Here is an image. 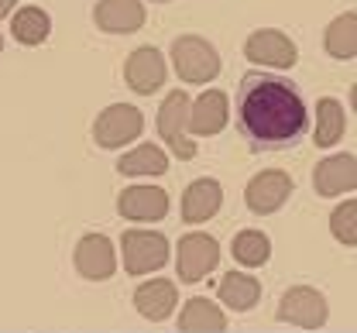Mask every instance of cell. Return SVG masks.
I'll list each match as a JSON object with an SVG mask.
<instances>
[{"label": "cell", "instance_id": "6da1fadb", "mask_svg": "<svg viewBox=\"0 0 357 333\" xmlns=\"http://www.w3.org/2000/svg\"><path fill=\"white\" fill-rule=\"evenodd\" d=\"M310 110L296 83L268 72H248L237 90V127L255 148H292L306 134Z\"/></svg>", "mask_w": 357, "mask_h": 333}, {"label": "cell", "instance_id": "7a4b0ae2", "mask_svg": "<svg viewBox=\"0 0 357 333\" xmlns=\"http://www.w3.org/2000/svg\"><path fill=\"white\" fill-rule=\"evenodd\" d=\"M172 69L182 83H213L220 76V52L199 35H178L172 42Z\"/></svg>", "mask_w": 357, "mask_h": 333}, {"label": "cell", "instance_id": "3957f363", "mask_svg": "<svg viewBox=\"0 0 357 333\" xmlns=\"http://www.w3.org/2000/svg\"><path fill=\"white\" fill-rule=\"evenodd\" d=\"M141 131H144V114L137 107H131V103H110L93 121V141L100 148H107V151L137 141Z\"/></svg>", "mask_w": 357, "mask_h": 333}, {"label": "cell", "instance_id": "277c9868", "mask_svg": "<svg viewBox=\"0 0 357 333\" xmlns=\"http://www.w3.org/2000/svg\"><path fill=\"white\" fill-rule=\"evenodd\" d=\"M185 117H189V93L172 90L158 107V134H162V144L172 148L178 162L196 158V141L185 134Z\"/></svg>", "mask_w": 357, "mask_h": 333}, {"label": "cell", "instance_id": "5b68a950", "mask_svg": "<svg viewBox=\"0 0 357 333\" xmlns=\"http://www.w3.org/2000/svg\"><path fill=\"white\" fill-rule=\"evenodd\" d=\"M244 55H248V62L265 65V69H292L299 62L296 42L285 31H278V28H258V31H251L248 42H244Z\"/></svg>", "mask_w": 357, "mask_h": 333}, {"label": "cell", "instance_id": "8992f818", "mask_svg": "<svg viewBox=\"0 0 357 333\" xmlns=\"http://www.w3.org/2000/svg\"><path fill=\"white\" fill-rule=\"evenodd\" d=\"M165 76H169V65H165V55L151 45L134 48L124 62V79L137 96H151L165 86Z\"/></svg>", "mask_w": 357, "mask_h": 333}, {"label": "cell", "instance_id": "52a82bcc", "mask_svg": "<svg viewBox=\"0 0 357 333\" xmlns=\"http://www.w3.org/2000/svg\"><path fill=\"white\" fill-rule=\"evenodd\" d=\"M230 121V100L223 90H206L196 100H189V117H185V134L192 138H213L220 134Z\"/></svg>", "mask_w": 357, "mask_h": 333}, {"label": "cell", "instance_id": "ba28073f", "mask_svg": "<svg viewBox=\"0 0 357 333\" xmlns=\"http://www.w3.org/2000/svg\"><path fill=\"white\" fill-rule=\"evenodd\" d=\"M289 192H292L289 172H282V169H265V172H258V176L248 183L244 199H248V206H251L255 213H275V210L289 199Z\"/></svg>", "mask_w": 357, "mask_h": 333}, {"label": "cell", "instance_id": "9c48e42d", "mask_svg": "<svg viewBox=\"0 0 357 333\" xmlns=\"http://www.w3.org/2000/svg\"><path fill=\"white\" fill-rule=\"evenodd\" d=\"M312 186H316L319 196L351 192L357 186V158L351 151H344V155H330V158L316 162V169H312Z\"/></svg>", "mask_w": 357, "mask_h": 333}, {"label": "cell", "instance_id": "30bf717a", "mask_svg": "<svg viewBox=\"0 0 357 333\" xmlns=\"http://www.w3.org/2000/svg\"><path fill=\"white\" fill-rule=\"evenodd\" d=\"M93 21L107 35H131L144 28V3L141 0H100L93 7Z\"/></svg>", "mask_w": 357, "mask_h": 333}, {"label": "cell", "instance_id": "8fae6325", "mask_svg": "<svg viewBox=\"0 0 357 333\" xmlns=\"http://www.w3.org/2000/svg\"><path fill=\"white\" fill-rule=\"evenodd\" d=\"M117 210L131 220H158L169 210V196L158 186H131L117 196Z\"/></svg>", "mask_w": 357, "mask_h": 333}, {"label": "cell", "instance_id": "7c38bea8", "mask_svg": "<svg viewBox=\"0 0 357 333\" xmlns=\"http://www.w3.org/2000/svg\"><path fill=\"white\" fill-rule=\"evenodd\" d=\"M220 199H223V189L217 179H196L189 189L182 192V217L189 224H199L206 217H213L220 210Z\"/></svg>", "mask_w": 357, "mask_h": 333}, {"label": "cell", "instance_id": "4fadbf2b", "mask_svg": "<svg viewBox=\"0 0 357 333\" xmlns=\"http://www.w3.org/2000/svg\"><path fill=\"white\" fill-rule=\"evenodd\" d=\"M344 131H347V110H344V103L333 100V96L316 100V131H312L316 148H333V144L344 138Z\"/></svg>", "mask_w": 357, "mask_h": 333}, {"label": "cell", "instance_id": "5bb4252c", "mask_svg": "<svg viewBox=\"0 0 357 333\" xmlns=\"http://www.w3.org/2000/svg\"><path fill=\"white\" fill-rule=\"evenodd\" d=\"M117 172L121 176H131V179H141V176H165L169 172V155L158 148V144H137L131 151H124L117 158Z\"/></svg>", "mask_w": 357, "mask_h": 333}, {"label": "cell", "instance_id": "9a60e30c", "mask_svg": "<svg viewBox=\"0 0 357 333\" xmlns=\"http://www.w3.org/2000/svg\"><path fill=\"white\" fill-rule=\"evenodd\" d=\"M323 48H326V55H333L340 62H351L354 59L357 55V14L354 10H347V14H340V17H333L326 24Z\"/></svg>", "mask_w": 357, "mask_h": 333}, {"label": "cell", "instance_id": "2e32d148", "mask_svg": "<svg viewBox=\"0 0 357 333\" xmlns=\"http://www.w3.org/2000/svg\"><path fill=\"white\" fill-rule=\"evenodd\" d=\"M10 35L17 45H45L48 35H52V17L45 14L42 7H21L14 17H10Z\"/></svg>", "mask_w": 357, "mask_h": 333}, {"label": "cell", "instance_id": "e0dca14e", "mask_svg": "<svg viewBox=\"0 0 357 333\" xmlns=\"http://www.w3.org/2000/svg\"><path fill=\"white\" fill-rule=\"evenodd\" d=\"M178 265H182V275L185 279H196L203 268H210L213 265V258H217V244L210 238H203V234H192V238H185L178 244Z\"/></svg>", "mask_w": 357, "mask_h": 333}, {"label": "cell", "instance_id": "ac0fdd59", "mask_svg": "<svg viewBox=\"0 0 357 333\" xmlns=\"http://www.w3.org/2000/svg\"><path fill=\"white\" fill-rule=\"evenodd\" d=\"M124 251H128L131 268L134 272H141V268L162 261V254H165V240L158 238V234H128V238H124Z\"/></svg>", "mask_w": 357, "mask_h": 333}, {"label": "cell", "instance_id": "d6986e66", "mask_svg": "<svg viewBox=\"0 0 357 333\" xmlns=\"http://www.w3.org/2000/svg\"><path fill=\"white\" fill-rule=\"evenodd\" d=\"M79 265L89 275H103L110 268V244L103 238H86L79 244Z\"/></svg>", "mask_w": 357, "mask_h": 333}, {"label": "cell", "instance_id": "ffe728a7", "mask_svg": "<svg viewBox=\"0 0 357 333\" xmlns=\"http://www.w3.org/2000/svg\"><path fill=\"white\" fill-rule=\"evenodd\" d=\"M234 254L241 261H248V265H261V261H268V238L248 231V234H241L234 240Z\"/></svg>", "mask_w": 357, "mask_h": 333}, {"label": "cell", "instance_id": "44dd1931", "mask_svg": "<svg viewBox=\"0 0 357 333\" xmlns=\"http://www.w3.org/2000/svg\"><path fill=\"white\" fill-rule=\"evenodd\" d=\"M296 313L303 323H316V320H323V302H319V295H312V292H292L289 299H285V313Z\"/></svg>", "mask_w": 357, "mask_h": 333}, {"label": "cell", "instance_id": "7402d4cb", "mask_svg": "<svg viewBox=\"0 0 357 333\" xmlns=\"http://www.w3.org/2000/svg\"><path fill=\"white\" fill-rule=\"evenodd\" d=\"M354 213H357V206L347 199L344 206L333 210V220H330V224H333V234H337L340 240H347V244L354 240Z\"/></svg>", "mask_w": 357, "mask_h": 333}, {"label": "cell", "instance_id": "603a6c76", "mask_svg": "<svg viewBox=\"0 0 357 333\" xmlns=\"http://www.w3.org/2000/svg\"><path fill=\"white\" fill-rule=\"evenodd\" d=\"M223 295H227L230 302H237V306H248V302L255 299V282H251V279H241V275H230L227 286H223Z\"/></svg>", "mask_w": 357, "mask_h": 333}, {"label": "cell", "instance_id": "cb8c5ba5", "mask_svg": "<svg viewBox=\"0 0 357 333\" xmlns=\"http://www.w3.org/2000/svg\"><path fill=\"white\" fill-rule=\"evenodd\" d=\"M14 7H17V0H0V17H10Z\"/></svg>", "mask_w": 357, "mask_h": 333}, {"label": "cell", "instance_id": "d4e9b609", "mask_svg": "<svg viewBox=\"0 0 357 333\" xmlns=\"http://www.w3.org/2000/svg\"><path fill=\"white\" fill-rule=\"evenodd\" d=\"M151 3H169V0H151Z\"/></svg>", "mask_w": 357, "mask_h": 333}, {"label": "cell", "instance_id": "484cf974", "mask_svg": "<svg viewBox=\"0 0 357 333\" xmlns=\"http://www.w3.org/2000/svg\"><path fill=\"white\" fill-rule=\"evenodd\" d=\"M0 52H3V35H0Z\"/></svg>", "mask_w": 357, "mask_h": 333}]
</instances>
